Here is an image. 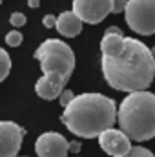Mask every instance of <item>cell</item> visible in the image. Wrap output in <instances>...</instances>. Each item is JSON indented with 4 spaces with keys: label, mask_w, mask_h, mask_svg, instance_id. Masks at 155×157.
<instances>
[{
    "label": "cell",
    "mask_w": 155,
    "mask_h": 157,
    "mask_svg": "<svg viewBox=\"0 0 155 157\" xmlns=\"http://www.w3.org/2000/svg\"><path fill=\"white\" fill-rule=\"evenodd\" d=\"M6 44L9 48H18L22 44V33L17 31V29H11L7 35H6Z\"/></svg>",
    "instance_id": "cell-13"
},
{
    "label": "cell",
    "mask_w": 155,
    "mask_h": 157,
    "mask_svg": "<svg viewBox=\"0 0 155 157\" xmlns=\"http://www.w3.org/2000/svg\"><path fill=\"white\" fill-rule=\"evenodd\" d=\"M70 141L59 132H44L35 141V152L39 157H68Z\"/></svg>",
    "instance_id": "cell-8"
},
{
    "label": "cell",
    "mask_w": 155,
    "mask_h": 157,
    "mask_svg": "<svg viewBox=\"0 0 155 157\" xmlns=\"http://www.w3.org/2000/svg\"><path fill=\"white\" fill-rule=\"evenodd\" d=\"M42 24H44V28L51 29V28H55V24H57V17H55V15H46V17L42 18Z\"/></svg>",
    "instance_id": "cell-18"
},
{
    "label": "cell",
    "mask_w": 155,
    "mask_h": 157,
    "mask_svg": "<svg viewBox=\"0 0 155 157\" xmlns=\"http://www.w3.org/2000/svg\"><path fill=\"white\" fill-rule=\"evenodd\" d=\"M122 157H155L152 150L144 148V146H131V150Z\"/></svg>",
    "instance_id": "cell-14"
},
{
    "label": "cell",
    "mask_w": 155,
    "mask_h": 157,
    "mask_svg": "<svg viewBox=\"0 0 155 157\" xmlns=\"http://www.w3.org/2000/svg\"><path fill=\"white\" fill-rule=\"evenodd\" d=\"M66 84L68 78H64L59 73H44L35 82V93L44 101H55L66 90Z\"/></svg>",
    "instance_id": "cell-10"
},
{
    "label": "cell",
    "mask_w": 155,
    "mask_h": 157,
    "mask_svg": "<svg viewBox=\"0 0 155 157\" xmlns=\"http://www.w3.org/2000/svg\"><path fill=\"white\" fill-rule=\"evenodd\" d=\"M62 124L77 137L93 139L117 122V104L102 93H78L64 108Z\"/></svg>",
    "instance_id": "cell-2"
},
{
    "label": "cell",
    "mask_w": 155,
    "mask_h": 157,
    "mask_svg": "<svg viewBox=\"0 0 155 157\" xmlns=\"http://www.w3.org/2000/svg\"><path fill=\"white\" fill-rule=\"evenodd\" d=\"M55 29H57L60 35H64V37H68V39H73V37L80 35V31H82V22H80V18H78L73 11H62V13L57 17Z\"/></svg>",
    "instance_id": "cell-11"
},
{
    "label": "cell",
    "mask_w": 155,
    "mask_h": 157,
    "mask_svg": "<svg viewBox=\"0 0 155 157\" xmlns=\"http://www.w3.org/2000/svg\"><path fill=\"white\" fill-rule=\"evenodd\" d=\"M9 24L13 26V28H22L24 24H26V15L24 13H11V17H9Z\"/></svg>",
    "instance_id": "cell-15"
},
{
    "label": "cell",
    "mask_w": 155,
    "mask_h": 157,
    "mask_svg": "<svg viewBox=\"0 0 155 157\" xmlns=\"http://www.w3.org/2000/svg\"><path fill=\"white\" fill-rule=\"evenodd\" d=\"M80 148H82V144H80L78 141H71V143H70V146H68V152H71V154H78V152H80Z\"/></svg>",
    "instance_id": "cell-19"
},
{
    "label": "cell",
    "mask_w": 155,
    "mask_h": 157,
    "mask_svg": "<svg viewBox=\"0 0 155 157\" xmlns=\"http://www.w3.org/2000/svg\"><path fill=\"white\" fill-rule=\"evenodd\" d=\"M150 51H152V57H153V62H155V46L153 48H150Z\"/></svg>",
    "instance_id": "cell-22"
},
{
    "label": "cell",
    "mask_w": 155,
    "mask_h": 157,
    "mask_svg": "<svg viewBox=\"0 0 155 157\" xmlns=\"http://www.w3.org/2000/svg\"><path fill=\"white\" fill-rule=\"evenodd\" d=\"M26 130L13 121H0V157H18Z\"/></svg>",
    "instance_id": "cell-7"
},
{
    "label": "cell",
    "mask_w": 155,
    "mask_h": 157,
    "mask_svg": "<svg viewBox=\"0 0 155 157\" xmlns=\"http://www.w3.org/2000/svg\"><path fill=\"white\" fill-rule=\"evenodd\" d=\"M35 59L40 62L42 75L44 73H59L64 78L71 77L75 70V53L73 49L59 39L44 40L35 51Z\"/></svg>",
    "instance_id": "cell-4"
},
{
    "label": "cell",
    "mask_w": 155,
    "mask_h": 157,
    "mask_svg": "<svg viewBox=\"0 0 155 157\" xmlns=\"http://www.w3.org/2000/svg\"><path fill=\"white\" fill-rule=\"evenodd\" d=\"M106 33H108V35H124V33L120 31V28H117V26H110V28L106 29Z\"/></svg>",
    "instance_id": "cell-20"
},
{
    "label": "cell",
    "mask_w": 155,
    "mask_h": 157,
    "mask_svg": "<svg viewBox=\"0 0 155 157\" xmlns=\"http://www.w3.org/2000/svg\"><path fill=\"white\" fill-rule=\"evenodd\" d=\"M100 68L106 82L119 91H144L155 78V62L150 48L137 39L108 35L100 40Z\"/></svg>",
    "instance_id": "cell-1"
},
{
    "label": "cell",
    "mask_w": 155,
    "mask_h": 157,
    "mask_svg": "<svg viewBox=\"0 0 155 157\" xmlns=\"http://www.w3.org/2000/svg\"><path fill=\"white\" fill-rule=\"evenodd\" d=\"M119 130L124 132L130 141H150L155 137V93L133 91L128 93L117 110Z\"/></svg>",
    "instance_id": "cell-3"
},
{
    "label": "cell",
    "mask_w": 155,
    "mask_h": 157,
    "mask_svg": "<svg viewBox=\"0 0 155 157\" xmlns=\"http://www.w3.org/2000/svg\"><path fill=\"white\" fill-rule=\"evenodd\" d=\"M113 2V9H112V13H124V7H126V4H128V0H112Z\"/></svg>",
    "instance_id": "cell-17"
},
{
    "label": "cell",
    "mask_w": 155,
    "mask_h": 157,
    "mask_svg": "<svg viewBox=\"0 0 155 157\" xmlns=\"http://www.w3.org/2000/svg\"><path fill=\"white\" fill-rule=\"evenodd\" d=\"M124 20L137 35H155V0H128Z\"/></svg>",
    "instance_id": "cell-5"
},
{
    "label": "cell",
    "mask_w": 155,
    "mask_h": 157,
    "mask_svg": "<svg viewBox=\"0 0 155 157\" xmlns=\"http://www.w3.org/2000/svg\"><path fill=\"white\" fill-rule=\"evenodd\" d=\"M28 6L33 7V9H37V7L40 6V0H28Z\"/></svg>",
    "instance_id": "cell-21"
},
{
    "label": "cell",
    "mask_w": 155,
    "mask_h": 157,
    "mask_svg": "<svg viewBox=\"0 0 155 157\" xmlns=\"http://www.w3.org/2000/svg\"><path fill=\"white\" fill-rule=\"evenodd\" d=\"M97 139H99L100 148L112 157H122L131 150V141H130V137H128L124 132L115 130V128L104 130Z\"/></svg>",
    "instance_id": "cell-9"
},
{
    "label": "cell",
    "mask_w": 155,
    "mask_h": 157,
    "mask_svg": "<svg viewBox=\"0 0 155 157\" xmlns=\"http://www.w3.org/2000/svg\"><path fill=\"white\" fill-rule=\"evenodd\" d=\"M73 157H78V155H73Z\"/></svg>",
    "instance_id": "cell-24"
},
{
    "label": "cell",
    "mask_w": 155,
    "mask_h": 157,
    "mask_svg": "<svg viewBox=\"0 0 155 157\" xmlns=\"http://www.w3.org/2000/svg\"><path fill=\"white\" fill-rule=\"evenodd\" d=\"M2 2H4V0H0V4H2Z\"/></svg>",
    "instance_id": "cell-23"
},
{
    "label": "cell",
    "mask_w": 155,
    "mask_h": 157,
    "mask_svg": "<svg viewBox=\"0 0 155 157\" xmlns=\"http://www.w3.org/2000/svg\"><path fill=\"white\" fill-rule=\"evenodd\" d=\"M113 9L112 0H73V13L82 24H99Z\"/></svg>",
    "instance_id": "cell-6"
},
{
    "label": "cell",
    "mask_w": 155,
    "mask_h": 157,
    "mask_svg": "<svg viewBox=\"0 0 155 157\" xmlns=\"http://www.w3.org/2000/svg\"><path fill=\"white\" fill-rule=\"evenodd\" d=\"M73 97H75V93H73L71 90H64V91L60 93V97H59V102L62 104V108H66V106L73 101Z\"/></svg>",
    "instance_id": "cell-16"
},
{
    "label": "cell",
    "mask_w": 155,
    "mask_h": 157,
    "mask_svg": "<svg viewBox=\"0 0 155 157\" xmlns=\"http://www.w3.org/2000/svg\"><path fill=\"white\" fill-rule=\"evenodd\" d=\"M9 71H11V57L4 48H0V82L7 78Z\"/></svg>",
    "instance_id": "cell-12"
}]
</instances>
